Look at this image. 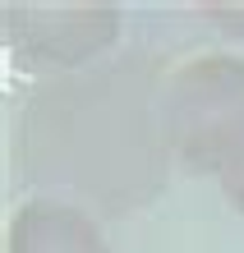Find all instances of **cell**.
<instances>
[{
  "instance_id": "1",
  "label": "cell",
  "mask_w": 244,
  "mask_h": 253,
  "mask_svg": "<svg viewBox=\"0 0 244 253\" xmlns=\"http://www.w3.org/2000/svg\"><path fill=\"white\" fill-rule=\"evenodd\" d=\"M166 74L152 55H115L51 74L19 111V166L42 198L97 216H129L166 189Z\"/></svg>"
},
{
  "instance_id": "2",
  "label": "cell",
  "mask_w": 244,
  "mask_h": 253,
  "mask_svg": "<svg viewBox=\"0 0 244 253\" xmlns=\"http://www.w3.org/2000/svg\"><path fill=\"white\" fill-rule=\"evenodd\" d=\"M161 125L175 166L189 175L226 180L244 166V60L240 55H194L166 74Z\"/></svg>"
},
{
  "instance_id": "3",
  "label": "cell",
  "mask_w": 244,
  "mask_h": 253,
  "mask_svg": "<svg viewBox=\"0 0 244 253\" xmlns=\"http://www.w3.org/2000/svg\"><path fill=\"white\" fill-rule=\"evenodd\" d=\"M120 37V5H5V42L23 65L88 69Z\"/></svg>"
},
{
  "instance_id": "4",
  "label": "cell",
  "mask_w": 244,
  "mask_h": 253,
  "mask_svg": "<svg viewBox=\"0 0 244 253\" xmlns=\"http://www.w3.org/2000/svg\"><path fill=\"white\" fill-rule=\"evenodd\" d=\"M9 253H111L93 212L65 198H28L9 221Z\"/></svg>"
},
{
  "instance_id": "5",
  "label": "cell",
  "mask_w": 244,
  "mask_h": 253,
  "mask_svg": "<svg viewBox=\"0 0 244 253\" xmlns=\"http://www.w3.org/2000/svg\"><path fill=\"white\" fill-rule=\"evenodd\" d=\"M203 14L221 28V33L244 37V5H226V0H212V5H203Z\"/></svg>"
},
{
  "instance_id": "6",
  "label": "cell",
  "mask_w": 244,
  "mask_h": 253,
  "mask_svg": "<svg viewBox=\"0 0 244 253\" xmlns=\"http://www.w3.org/2000/svg\"><path fill=\"white\" fill-rule=\"evenodd\" d=\"M221 193H226V203H231L235 212L244 216V166H240V170H231V175L221 180Z\"/></svg>"
}]
</instances>
